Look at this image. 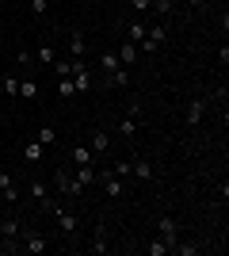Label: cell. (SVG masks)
Listing matches in <instances>:
<instances>
[{
  "mask_svg": "<svg viewBox=\"0 0 229 256\" xmlns=\"http://www.w3.org/2000/svg\"><path fill=\"white\" fill-rule=\"evenodd\" d=\"M54 188H57L61 195H69V199H76V195L84 192V184L76 180V176H73L69 168H57V172H54Z\"/></svg>",
  "mask_w": 229,
  "mask_h": 256,
  "instance_id": "6da1fadb",
  "label": "cell"
},
{
  "mask_svg": "<svg viewBox=\"0 0 229 256\" xmlns=\"http://www.w3.org/2000/svg\"><path fill=\"white\" fill-rule=\"evenodd\" d=\"M96 180L103 184V195H107V199H122V192H126L122 176H115L111 168H103V172H96Z\"/></svg>",
  "mask_w": 229,
  "mask_h": 256,
  "instance_id": "7a4b0ae2",
  "label": "cell"
},
{
  "mask_svg": "<svg viewBox=\"0 0 229 256\" xmlns=\"http://www.w3.org/2000/svg\"><path fill=\"white\" fill-rule=\"evenodd\" d=\"M130 176H134V180H153L157 172H153V164L145 157H130Z\"/></svg>",
  "mask_w": 229,
  "mask_h": 256,
  "instance_id": "3957f363",
  "label": "cell"
},
{
  "mask_svg": "<svg viewBox=\"0 0 229 256\" xmlns=\"http://www.w3.org/2000/svg\"><path fill=\"white\" fill-rule=\"evenodd\" d=\"M157 226H161V237H164V241H168V245L176 248V241H180V226H176V218L161 214V222H157Z\"/></svg>",
  "mask_w": 229,
  "mask_h": 256,
  "instance_id": "277c9868",
  "label": "cell"
},
{
  "mask_svg": "<svg viewBox=\"0 0 229 256\" xmlns=\"http://www.w3.org/2000/svg\"><path fill=\"white\" fill-rule=\"evenodd\" d=\"M54 214H57V226H61V234L73 237V234H76V226H80V218H76L73 210H61V206H54Z\"/></svg>",
  "mask_w": 229,
  "mask_h": 256,
  "instance_id": "5b68a950",
  "label": "cell"
},
{
  "mask_svg": "<svg viewBox=\"0 0 229 256\" xmlns=\"http://www.w3.org/2000/svg\"><path fill=\"white\" fill-rule=\"evenodd\" d=\"M69 54H73V58H84L88 54V38H84V31H69Z\"/></svg>",
  "mask_w": 229,
  "mask_h": 256,
  "instance_id": "8992f818",
  "label": "cell"
},
{
  "mask_svg": "<svg viewBox=\"0 0 229 256\" xmlns=\"http://www.w3.org/2000/svg\"><path fill=\"white\" fill-rule=\"evenodd\" d=\"M88 150H92V153H107V150H111V134H107V130H92Z\"/></svg>",
  "mask_w": 229,
  "mask_h": 256,
  "instance_id": "52a82bcc",
  "label": "cell"
},
{
  "mask_svg": "<svg viewBox=\"0 0 229 256\" xmlns=\"http://www.w3.org/2000/svg\"><path fill=\"white\" fill-rule=\"evenodd\" d=\"M42 157H46V146L38 138H31L27 146H23V160H27V164H34V160H42Z\"/></svg>",
  "mask_w": 229,
  "mask_h": 256,
  "instance_id": "ba28073f",
  "label": "cell"
},
{
  "mask_svg": "<svg viewBox=\"0 0 229 256\" xmlns=\"http://www.w3.org/2000/svg\"><path fill=\"white\" fill-rule=\"evenodd\" d=\"M46 248H50V245H46L42 234H27V237H23V252H34V256H38V252H46Z\"/></svg>",
  "mask_w": 229,
  "mask_h": 256,
  "instance_id": "9c48e42d",
  "label": "cell"
},
{
  "mask_svg": "<svg viewBox=\"0 0 229 256\" xmlns=\"http://www.w3.org/2000/svg\"><path fill=\"white\" fill-rule=\"evenodd\" d=\"M203 111H207V100H191V104H187V122L199 126V122H203Z\"/></svg>",
  "mask_w": 229,
  "mask_h": 256,
  "instance_id": "30bf717a",
  "label": "cell"
},
{
  "mask_svg": "<svg viewBox=\"0 0 229 256\" xmlns=\"http://www.w3.org/2000/svg\"><path fill=\"white\" fill-rule=\"evenodd\" d=\"M96 164H73V176H76V180H80V184H96Z\"/></svg>",
  "mask_w": 229,
  "mask_h": 256,
  "instance_id": "8fae6325",
  "label": "cell"
},
{
  "mask_svg": "<svg viewBox=\"0 0 229 256\" xmlns=\"http://www.w3.org/2000/svg\"><path fill=\"white\" fill-rule=\"evenodd\" d=\"M115 54H119V62H122V65H134V62H138V42H122Z\"/></svg>",
  "mask_w": 229,
  "mask_h": 256,
  "instance_id": "7c38bea8",
  "label": "cell"
},
{
  "mask_svg": "<svg viewBox=\"0 0 229 256\" xmlns=\"http://www.w3.org/2000/svg\"><path fill=\"white\" fill-rule=\"evenodd\" d=\"M126 84H130V73H126L122 65L115 69V73H107V88H126Z\"/></svg>",
  "mask_w": 229,
  "mask_h": 256,
  "instance_id": "4fadbf2b",
  "label": "cell"
},
{
  "mask_svg": "<svg viewBox=\"0 0 229 256\" xmlns=\"http://www.w3.org/2000/svg\"><path fill=\"white\" fill-rule=\"evenodd\" d=\"M34 138H38L46 150H50V146H57V130H54V126H38V134H34Z\"/></svg>",
  "mask_w": 229,
  "mask_h": 256,
  "instance_id": "5bb4252c",
  "label": "cell"
},
{
  "mask_svg": "<svg viewBox=\"0 0 229 256\" xmlns=\"http://www.w3.org/2000/svg\"><path fill=\"white\" fill-rule=\"evenodd\" d=\"M15 96L19 100H34L38 96V84H34V80H19V92H15Z\"/></svg>",
  "mask_w": 229,
  "mask_h": 256,
  "instance_id": "9a60e30c",
  "label": "cell"
},
{
  "mask_svg": "<svg viewBox=\"0 0 229 256\" xmlns=\"http://www.w3.org/2000/svg\"><path fill=\"white\" fill-rule=\"evenodd\" d=\"M92 157H96V153L88 150V146H76L73 150V164H92Z\"/></svg>",
  "mask_w": 229,
  "mask_h": 256,
  "instance_id": "2e32d148",
  "label": "cell"
},
{
  "mask_svg": "<svg viewBox=\"0 0 229 256\" xmlns=\"http://www.w3.org/2000/svg\"><path fill=\"white\" fill-rule=\"evenodd\" d=\"M57 96H76V88H73V76H57Z\"/></svg>",
  "mask_w": 229,
  "mask_h": 256,
  "instance_id": "e0dca14e",
  "label": "cell"
},
{
  "mask_svg": "<svg viewBox=\"0 0 229 256\" xmlns=\"http://www.w3.org/2000/svg\"><path fill=\"white\" fill-rule=\"evenodd\" d=\"M27 195H31L34 203H42V199H50V195H46V184H38V180H34V184H27Z\"/></svg>",
  "mask_w": 229,
  "mask_h": 256,
  "instance_id": "ac0fdd59",
  "label": "cell"
},
{
  "mask_svg": "<svg viewBox=\"0 0 229 256\" xmlns=\"http://www.w3.org/2000/svg\"><path fill=\"white\" fill-rule=\"evenodd\" d=\"M115 130H119L122 138H134V134H138V122H134V118L126 115V118H122V122H119V126H115Z\"/></svg>",
  "mask_w": 229,
  "mask_h": 256,
  "instance_id": "d6986e66",
  "label": "cell"
},
{
  "mask_svg": "<svg viewBox=\"0 0 229 256\" xmlns=\"http://www.w3.org/2000/svg\"><path fill=\"white\" fill-rule=\"evenodd\" d=\"M0 237H19V218H8V222H0Z\"/></svg>",
  "mask_w": 229,
  "mask_h": 256,
  "instance_id": "ffe728a7",
  "label": "cell"
},
{
  "mask_svg": "<svg viewBox=\"0 0 229 256\" xmlns=\"http://www.w3.org/2000/svg\"><path fill=\"white\" fill-rule=\"evenodd\" d=\"M107 234H103V226H96V245H92V252H107Z\"/></svg>",
  "mask_w": 229,
  "mask_h": 256,
  "instance_id": "44dd1931",
  "label": "cell"
},
{
  "mask_svg": "<svg viewBox=\"0 0 229 256\" xmlns=\"http://www.w3.org/2000/svg\"><path fill=\"white\" fill-rule=\"evenodd\" d=\"M164 252H172V245H168L164 237H157V241L149 245V256H164Z\"/></svg>",
  "mask_w": 229,
  "mask_h": 256,
  "instance_id": "7402d4cb",
  "label": "cell"
},
{
  "mask_svg": "<svg viewBox=\"0 0 229 256\" xmlns=\"http://www.w3.org/2000/svg\"><path fill=\"white\" fill-rule=\"evenodd\" d=\"M99 65H103V69H107V73H115V69H119V54H103V58H99Z\"/></svg>",
  "mask_w": 229,
  "mask_h": 256,
  "instance_id": "603a6c76",
  "label": "cell"
},
{
  "mask_svg": "<svg viewBox=\"0 0 229 256\" xmlns=\"http://www.w3.org/2000/svg\"><path fill=\"white\" fill-rule=\"evenodd\" d=\"M145 31H149V27H142V23H130V38H126V42H142Z\"/></svg>",
  "mask_w": 229,
  "mask_h": 256,
  "instance_id": "cb8c5ba5",
  "label": "cell"
},
{
  "mask_svg": "<svg viewBox=\"0 0 229 256\" xmlns=\"http://www.w3.org/2000/svg\"><path fill=\"white\" fill-rule=\"evenodd\" d=\"M4 92H8V96H15V92H19V76H4Z\"/></svg>",
  "mask_w": 229,
  "mask_h": 256,
  "instance_id": "d4e9b609",
  "label": "cell"
},
{
  "mask_svg": "<svg viewBox=\"0 0 229 256\" xmlns=\"http://www.w3.org/2000/svg\"><path fill=\"white\" fill-rule=\"evenodd\" d=\"M111 172H115V176H130V160H126V157L115 160V168H111Z\"/></svg>",
  "mask_w": 229,
  "mask_h": 256,
  "instance_id": "484cf974",
  "label": "cell"
},
{
  "mask_svg": "<svg viewBox=\"0 0 229 256\" xmlns=\"http://www.w3.org/2000/svg\"><path fill=\"white\" fill-rule=\"evenodd\" d=\"M46 8H50V0H31V16H46Z\"/></svg>",
  "mask_w": 229,
  "mask_h": 256,
  "instance_id": "4316f807",
  "label": "cell"
},
{
  "mask_svg": "<svg viewBox=\"0 0 229 256\" xmlns=\"http://www.w3.org/2000/svg\"><path fill=\"white\" fill-rule=\"evenodd\" d=\"M15 62H19V65H34V54L31 50H19V54H15Z\"/></svg>",
  "mask_w": 229,
  "mask_h": 256,
  "instance_id": "83f0119b",
  "label": "cell"
},
{
  "mask_svg": "<svg viewBox=\"0 0 229 256\" xmlns=\"http://www.w3.org/2000/svg\"><path fill=\"white\" fill-rule=\"evenodd\" d=\"M172 252H180V256H195L199 248H195V245H180V241H176V248H172Z\"/></svg>",
  "mask_w": 229,
  "mask_h": 256,
  "instance_id": "f1b7e54d",
  "label": "cell"
},
{
  "mask_svg": "<svg viewBox=\"0 0 229 256\" xmlns=\"http://www.w3.org/2000/svg\"><path fill=\"white\" fill-rule=\"evenodd\" d=\"M69 69H73V62H54V73L57 76H69Z\"/></svg>",
  "mask_w": 229,
  "mask_h": 256,
  "instance_id": "f546056e",
  "label": "cell"
},
{
  "mask_svg": "<svg viewBox=\"0 0 229 256\" xmlns=\"http://www.w3.org/2000/svg\"><path fill=\"white\" fill-rule=\"evenodd\" d=\"M38 62H54V46H38Z\"/></svg>",
  "mask_w": 229,
  "mask_h": 256,
  "instance_id": "4dcf8cb0",
  "label": "cell"
},
{
  "mask_svg": "<svg viewBox=\"0 0 229 256\" xmlns=\"http://www.w3.org/2000/svg\"><path fill=\"white\" fill-rule=\"evenodd\" d=\"M130 4H134V8H138V12H145V8H153V0H130Z\"/></svg>",
  "mask_w": 229,
  "mask_h": 256,
  "instance_id": "1f68e13d",
  "label": "cell"
},
{
  "mask_svg": "<svg viewBox=\"0 0 229 256\" xmlns=\"http://www.w3.org/2000/svg\"><path fill=\"white\" fill-rule=\"evenodd\" d=\"M8 184H15V180H11L8 172H0V192H4V188H8Z\"/></svg>",
  "mask_w": 229,
  "mask_h": 256,
  "instance_id": "d6a6232c",
  "label": "cell"
},
{
  "mask_svg": "<svg viewBox=\"0 0 229 256\" xmlns=\"http://www.w3.org/2000/svg\"><path fill=\"white\" fill-rule=\"evenodd\" d=\"M187 4H191V8H207V0H187Z\"/></svg>",
  "mask_w": 229,
  "mask_h": 256,
  "instance_id": "836d02e7",
  "label": "cell"
},
{
  "mask_svg": "<svg viewBox=\"0 0 229 256\" xmlns=\"http://www.w3.org/2000/svg\"><path fill=\"white\" fill-rule=\"evenodd\" d=\"M0 203H4V192H0Z\"/></svg>",
  "mask_w": 229,
  "mask_h": 256,
  "instance_id": "e575fe53",
  "label": "cell"
},
{
  "mask_svg": "<svg viewBox=\"0 0 229 256\" xmlns=\"http://www.w3.org/2000/svg\"><path fill=\"white\" fill-rule=\"evenodd\" d=\"M0 34H4V27H0Z\"/></svg>",
  "mask_w": 229,
  "mask_h": 256,
  "instance_id": "d590c367",
  "label": "cell"
}]
</instances>
